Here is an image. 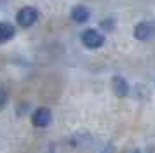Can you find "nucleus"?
I'll use <instances>...</instances> for the list:
<instances>
[{"instance_id": "obj_1", "label": "nucleus", "mask_w": 155, "mask_h": 153, "mask_svg": "<svg viewBox=\"0 0 155 153\" xmlns=\"http://www.w3.org/2000/svg\"><path fill=\"white\" fill-rule=\"evenodd\" d=\"M134 38L140 42H148L155 38V23H152V21L138 23L134 28Z\"/></svg>"}, {"instance_id": "obj_2", "label": "nucleus", "mask_w": 155, "mask_h": 153, "mask_svg": "<svg viewBox=\"0 0 155 153\" xmlns=\"http://www.w3.org/2000/svg\"><path fill=\"white\" fill-rule=\"evenodd\" d=\"M80 38H82V44L87 49H99L105 44V37L99 33L98 30H85Z\"/></svg>"}, {"instance_id": "obj_3", "label": "nucleus", "mask_w": 155, "mask_h": 153, "mask_svg": "<svg viewBox=\"0 0 155 153\" xmlns=\"http://www.w3.org/2000/svg\"><path fill=\"white\" fill-rule=\"evenodd\" d=\"M16 19H18V24H21L23 28H28L38 19V11L35 7H23L21 11L18 12Z\"/></svg>"}, {"instance_id": "obj_4", "label": "nucleus", "mask_w": 155, "mask_h": 153, "mask_svg": "<svg viewBox=\"0 0 155 153\" xmlns=\"http://www.w3.org/2000/svg\"><path fill=\"white\" fill-rule=\"evenodd\" d=\"M52 122V113L49 108H38L31 115V124L35 127H47Z\"/></svg>"}, {"instance_id": "obj_5", "label": "nucleus", "mask_w": 155, "mask_h": 153, "mask_svg": "<svg viewBox=\"0 0 155 153\" xmlns=\"http://www.w3.org/2000/svg\"><path fill=\"white\" fill-rule=\"evenodd\" d=\"M112 87H113V92L119 97H126L129 94V83H127V80L124 76L120 75H115L112 78Z\"/></svg>"}, {"instance_id": "obj_6", "label": "nucleus", "mask_w": 155, "mask_h": 153, "mask_svg": "<svg viewBox=\"0 0 155 153\" xmlns=\"http://www.w3.org/2000/svg\"><path fill=\"white\" fill-rule=\"evenodd\" d=\"M89 9L84 5H75L71 9V19L75 21V23H85V21H89Z\"/></svg>"}, {"instance_id": "obj_7", "label": "nucleus", "mask_w": 155, "mask_h": 153, "mask_svg": "<svg viewBox=\"0 0 155 153\" xmlns=\"http://www.w3.org/2000/svg\"><path fill=\"white\" fill-rule=\"evenodd\" d=\"M14 33H16V30L11 23H7V21H2L0 23V42L11 40L14 37Z\"/></svg>"}, {"instance_id": "obj_8", "label": "nucleus", "mask_w": 155, "mask_h": 153, "mask_svg": "<svg viewBox=\"0 0 155 153\" xmlns=\"http://www.w3.org/2000/svg\"><path fill=\"white\" fill-rule=\"evenodd\" d=\"M113 24H115V21L113 19H103L101 21V28H105L106 31H112L113 28H115Z\"/></svg>"}, {"instance_id": "obj_9", "label": "nucleus", "mask_w": 155, "mask_h": 153, "mask_svg": "<svg viewBox=\"0 0 155 153\" xmlns=\"http://www.w3.org/2000/svg\"><path fill=\"white\" fill-rule=\"evenodd\" d=\"M7 92H5V90L4 89H0V110H4V108H5V104H7Z\"/></svg>"}, {"instance_id": "obj_10", "label": "nucleus", "mask_w": 155, "mask_h": 153, "mask_svg": "<svg viewBox=\"0 0 155 153\" xmlns=\"http://www.w3.org/2000/svg\"><path fill=\"white\" fill-rule=\"evenodd\" d=\"M101 153H115V151H113V146L112 145H106L105 148L101 150Z\"/></svg>"}, {"instance_id": "obj_11", "label": "nucleus", "mask_w": 155, "mask_h": 153, "mask_svg": "<svg viewBox=\"0 0 155 153\" xmlns=\"http://www.w3.org/2000/svg\"><path fill=\"white\" fill-rule=\"evenodd\" d=\"M131 153H141L140 150H134V151H131Z\"/></svg>"}]
</instances>
